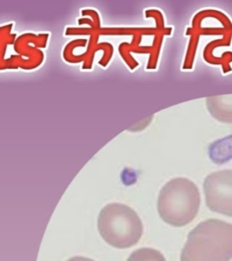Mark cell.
Returning <instances> with one entry per match:
<instances>
[{
  "label": "cell",
  "instance_id": "1",
  "mask_svg": "<svg viewBox=\"0 0 232 261\" xmlns=\"http://www.w3.org/2000/svg\"><path fill=\"white\" fill-rule=\"evenodd\" d=\"M232 259V224L223 220L200 222L188 235L181 261H229Z\"/></svg>",
  "mask_w": 232,
  "mask_h": 261
},
{
  "label": "cell",
  "instance_id": "9",
  "mask_svg": "<svg viewBox=\"0 0 232 261\" xmlns=\"http://www.w3.org/2000/svg\"><path fill=\"white\" fill-rule=\"evenodd\" d=\"M127 261H166V259L158 250L144 248L133 253Z\"/></svg>",
  "mask_w": 232,
  "mask_h": 261
},
{
  "label": "cell",
  "instance_id": "5",
  "mask_svg": "<svg viewBox=\"0 0 232 261\" xmlns=\"http://www.w3.org/2000/svg\"><path fill=\"white\" fill-rule=\"evenodd\" d=\"M206 205L212 212L232 217V170L212 172L203 182Z\"/></svg>",
  "mask_w": 232,
  "mask_h": 261
},
{
  "label": "cell",
  "instance_id": "8",
  "mask_svg": "<svg viewBox=\"0 0 232 261\" xmlns=\"http://www.w3.org/2000/svg\"><path fill=\"white\" fill-rule=\"evenodd\" d=\"M13 28L12 22L0 25V71L8 70V47L14 45L17 37L16 33L12 32Z\"/></svg>",
  "mask_w": 232,
  "mask_h": 261
},
{
  "label": "cell",
  "instance_id": "3",
  "mask_svg": "<svg viewBox=\"0 0 232 261\" xmlns=\"http://www.w3.org/2000/svg\"><path fill=\"white\" fill-rule=\"evenodd\" d=\"M98 230L108 244L127 249L138 243L143 232L142 220L135 210L122 203H110L98 217Z\"/></svg>",
  "mask_w": 232,
  "mask_h": 261
},
{
  "label": "cell",
  "instance_id": "2",
  "mask_svg": "<svg viewBox=\"0 0 232 261\" xmlns=\"http://www.w3.org/2000/svg\"><path fill=\"white\" fill-rule=\"evenodd\" d=\"M200 205L197 185L187 178H174L162 188L157 208L164 222L173 227H184L195 219Z\"/></svg>",
  "mask_w": 232,
  "mask_h": 261
},
{
  "label": "cell",
  "instance_id": "10",
  "mask_svg": "<svg viewBox=\"0 0 232 261\" xmlns=\"http://www.w3.org/2000/svg\"><path fill=\"white\" fill-rule=\"evenodd\" d=\"M67 261H94L93 259H90L88 257H73L69 258Z\"/></svg>",
  "mask_w": 232,
  "mask_h": 261
},
{
  "label": "cell",
  "instance_id": "4",
  "mask_svg": "<svg viewBox=\"0 0 232 261\" xmlns=\"http://www.w3.org/2000/svg\"><path fill=\"white\" fill-rule=\"evenodd\" d=\"M48 33L25 32L17 36L14 43L16 55L8 58V69H37L45 60V48L48 43Z\"/></svg>",
  "mask_w": 232,
  "mask_h": 261
},
{
  "label": "cell",
  "instance_id": "6",
  "mask_svg": "<svg viewBox=\"0 0 232 261\" xmlns=\"http://www.w3.org/2000/svg\"><path fill=\"white\" fill-rule=\"evenodd\" d=\"M206 106L213 118L219 122L232 123V94L207 97Z\"/></svg>",
  "mask_w": 232,
  "mask_h": 261
},
{
  "label": "cell",
  "instance_id": "7",
  "mask_svg": "<svg viewBox=\"0 0 232 261\" xmlns=\"http://www.w3.org/2000/svg\"><path fill=\"white\" fill-rule=\"evenodd\" d=\"M209 157L216 164H223L232 160V135L212 142L209 146Z\"/></svg>",
  "mask_w": 232,
  "mask_h": 261
}]
</instances>
